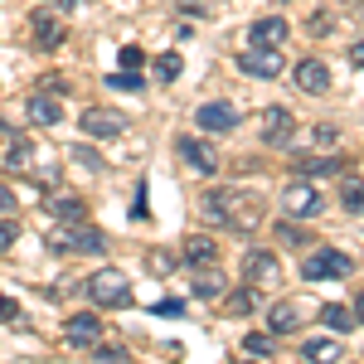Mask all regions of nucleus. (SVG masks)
<instances>
[{"mask_svg": "<svg viewBox=\"0 0 364 364\" xmlns=\"http://www.w3.org/2000/svg\"><path fill=\"white\" fill-rule=\"evenodd\" d=\"M287 34H291V25H287L282 15H262V20L252 25V49H282Z\"/></svg>", "mask_w": 364, "mask_h": 364, "instance_id": "2eb2a0df", "label": "nucleus"}, {"mask_svg": "<svg viewBox=\"0 0 364 364\" xmlns=\"http://www.w3.org/2000/svg\"><path fill=\"white\" fill-rule=\"evenodd\" d=\"M301 180H331V175H350V156H306L296 161Z\"/></svg>", "mask_w": 364, "mask_h": 364, "instance_id": "4468645a", "label": "nucleus"}, {"mask_svg": "<svg viewBox=\"0 0 364 364\" xmlns=\"http://www.w3.org/2000/svg\"><path fill=\"white\" fill-rule=\"evenodd\" d=\"M243 277H248V287H282V262L267 248H252L243 257Z\"/></svg>", "mask_w": 364, "mask_h": 364, "instance_id": "6e6552de", "label": "nucleus"}, {"mask_svg": "<svg viewBox=\"0 0 364 364\" xmlns=\"http://www.w3.org/2000/svg\"><path fill=\"white\" fill-rule=\"evenodd\" d=\"M195 127L199 132H233V127H238V107H233V102H199Z\"/></svg>", "mask_w": 364, "mask_h": 364, "instance_id": "9b49d317", "label": "nucleus"}, {"mask_svg": "<svg viewBox=\"0 0 364 364\" xmlns=\"http://www.w3.org/2000/svg\"><path fill=\"white\" fill-rule=\"evenodd\" d=\"M146 262H151V272H156V277H170V272L180 267V257L166 252V248H151V252H146Z\"/></svg>", "mask_w": 364, "mask_h": 364, "instance_id": "b1692460", "label": "nucleus"}, {"mask_svg": "<svg viewBox=\"0 0 364 364\" xmlns=\"http://www.w3.org/2000/svg\"><path fill=\"white\" fill-rule=\"evenodd\" d=\"M92 364H127V350H117V345H92Z\"/></svg>", "mask_w": 364, "mask_h": 364, "instance_id": "c756f323", "label": "nucleus"}, {"mask_svg": "<svg viewBox=\"0 0 364 364\" xmlns=\"http://www.w3.org/2000/svg\"><path fill=\"white\" fill-rule=\"evenodd\" d=\"M355 316H360V321H364V291H360V306H355Z\"/></svg>", "mask_w": 364, "mask_h": 364, "instance_id": "37998d69", "label": "nucleus"}, {"mask_svg": "<svg viewBox=\"0 0 364 364\" xmlns=\"http://www.w3.org/2000/svg\"><path fill=\"white\" fill-rule=\"evenodd\" d=\"M151 311H156V316H180V311H185V301H156Z\"/></svg>", "mask_w": 364, "mask_h": 364, "instance_id": "58836bf2", "label": "nucleus"}, {"mask_svg": "<svg viewBox=\"0 0 364 364\" xmlns=\"http://www.w3.org/2000/svg\"><path fill=\"white\" fill-rule=\"evenodd\" d=\"M175 151L199 170V175H219V156H214V146L199 136H175Z\"/></svg>", "mask_w": 364, "mask_h": 364, "instance_id": "ddd939ff", "label": "nucleus"}, {"mask_svg": "<svg viewBox=\"0 0 364 364\" xmlns=\"http://www.w3.org/2000/svg\"><path fill=\"white\" fill-rule=\"evenodd\" d=\"M321 321H326L331 331H350V326H355V316L345 306H321Z\"/></svg>", "mask_w": 364, "mask_h": 364, "instance_id": "cd10ccee", "label": "nucleus"}, {"mask_svg": "<svg viewBox=\"0 0 364 364\" xmlns=\"http://www.w3.org/2000/svg\"><path fill=\"white\" fill-rule=\"evenodd\" d=\"M117 63H122V68H141V63H146V54H141V44H122V54H117Z\"/></svg>", "mask_w": 364, "mask_h": 364, "instance_id": "2f4dec72", "label": "nucleus"}, {"mask_svg": "<svg viewBox=\"0 0 364 364\" xmlns=\"http://www.w3.org/2000/svg\"><path fill=\"white\" fill-rule=\"evenodd\" d=\"M49 219H87L78 195H49Z\"/></svg>", "mask_w": 364, "mask_h": 364, "instance_id": "aec40b11", "label": "nucleus"}, {"mask_svg": "<svg viewBox=\"0 0 364 364\" xmlns=\"http://www.w3.org/2000/svg\"><path fill=\"white\" fill-rule=\"evenodd\" d=\"M107 87L112 92H141V73L136 68H117V73H107Z\"/></svg>", "mask_w": 364, "mask_h": 364, "instance_id": "5701e85b", "label": "nucleus"}, {"mask_svg": "<svg viewBox=\"0 0 364 364\" xmlns=\"http://www.w3.org/2000/svg\"><path fill=\"white\" fill-rule=\"evenodd\" d=\"M291 132H296V117L287 112V107H267V112H262V132H257V141L272 146V151H287V146H291Z\"/></svg>", "mask_w": 364, "mask_h": 364, "instance_id": "0eeeda50", "label": "nucleus"}, {"mask_svg": "<svg viewBox=\"0 0 364 364\" xmlns=\"http://www.w3.org/2000/svg\"><path fill=\"white\" fill-rule=\"evenodd\" d=\"M224 291V277L214 272V267H199V277H195V296H219Z\"/></svg>", "mask_w": 364, "mask_h": 364, "instance_id": "393cba45", "label": "nucleus"}, {"mask_svg": "<svg viewBox=\"0 0 364 364\" xmlns=\"http://www.w3.org/2000/svg\"><path fill=\"white\" fill-rule=\"evenodd\" d=\"M301 355H306L311 364H336L340 360V340H306Z\"/></svg>", "mask_w": 364, "mask_h": 364, "instance_id": "4be33fe9", "label": "nucleus"}, {"mask_svg": "<svg viewBox=\"0 0 364 364\" xmlns=\"http://www.w3.org/2000/svg\"><path fill=\"white\" fill-rule=\"evenodd\" d=\"M54 10H78V0H49Z\"/></svg>", "mask_w": 364, "mask_h": 364, "instance_id": "79ce46f5", "label": "nucleus"}, {"mask_svg": "<svg viewBox=\"0 0 364 364\" xmlns=\"http://www.w3.org/2000/svg\"><path fill=\"white\" fill-rule=\"evenodd\" d=\"M243 345H248V355H257V360H267V355H272V340H267V336H248Z\"/></svg>", "mask_w": 364, "mask_h": 364, "instance_id": "473e14b6", "label": "nucleus"}, {"mask_svg": "<svg viewBox=\"0 0 364 364\" xmlns=\"http://www.w3.org/2000/svg\"><path fill=\"white\" fill-rule=\"evenodd\" d=\"M340 204H345L350 214H364V185H360V180H345V195H340Z\"/></svg>", "mask_w": 364, "mask_h": 364, "instance_id": "c85d7f7f", "label": "nucleus"}, {"mask_svg": "<svg viewBox=\"0 0 364 364\" xmlns=\"http://www.w3.org/2000/svg\"><path fill=\"white\" fill-rule=\"evenodd\" d=\"M238 68L248 73V78H282V49H248V54H238Z\"/></svg>", "mask_w": 364, "mask_h": 364, "instance_id": "f8f14e48", "label": "nucleus"}, {"mask_svg": "<svg viewBox=\"0 0 364 364\" xmlns=\"http://www.w3.org/2000/svg\"><path fill=\"white\" fill-rule=\"evenodd\" d=\"M83 291H87L92 306H127V301H132V277L117 272V267H97V272L87 277Z\"/></svg>", "mask_w": 364, "mask_h": 364, "instance_id": "20e7f679", "label": "nucleus"}, {"mask_svg": "<svg viewBox=\"0 0 364 364\" xmlns=\"http://www.w3.org/2000/svg\"><path fill=\"white\" fill-rule=\"evenodd\" d=\"M15 238H20V224H15V219H0V252L10 248Z\"/></svg>", "mask_w": 364, "mask_h": 364, "instance_id": "72a5a7b5", "label": "nucleus"}, {"mask_svg": "<svg viewBox=\"0 0 364 364\" xmlns=\"http://www.w3.org/2000/svg\"><path fill=\"white\" fill-rule=\"evenodd\" d=\"M122 132H127V117L117 112V107H87L83 112V136L112 141V136H122Z\"/></svg>", "mask_w": 364, "mask_h": 364, "instance_id": "1a4fd4ad", "label": "nucleus"}, {"mask_svg": "<svg viewBox=\"0 0 364 364\" xmlns=\"http://www.w3.org/2000/svg\"><path fill=\"white\" fill-rule=\"evenodd\" d=\"M267 321H272V331H277V336H291V331H296V326H301V311L291 306V301H277V306H272V316H267Z\"/></svg>", "mask_w": 364, "mask_h": 364, "instance_id": "412c9836", "label": "nucleus"}, {"mask_svg": "<svg viewBox=\"0 0 364 364\" xmlns=\"http://www.w3.org/2000/svg\"><path fill=\"white\" fill-rule=\"evenodd\" d=\"M180 262H195V267H214L219 262V243L209 238V233H190L185 238V257Z\"/></svg>", "mask_w": 364, "mask_h": 364, "instance_id": "6ab92c4d", "label": "nucleus"}, {"mask_svg": "<svg viewBox=\"0 0 364 364\" xmlns=\"http://www.w3.org/2000/svg\"><path fill=\"white\" fill-rule=\"evenodd\" d=\"M5 170H10V175H25V180H34L39 190H54V185H58V170H54V161H39V141L20 136V132H10Z\"/></svg>", "mask_w": 364, "mask_h": 364, "instance_id": "f03ea898", "label": "nucleus"}, {"mask_svg": "<svg viewBox=\"0 0 364 364\" xmlns=\"http://www.w3.org/2000/svg\"><path fill=\"white\" fill-rule=\"evenodd\" d=\"M282 209H287L291 219H316V214H321V190H316L311 180H291V185L282 190Z\"/></svg>", "mask_w": 364, "mask_h": 364, "instance_id": "423d86ee", "label": "nucleus"}, {"mask_svg": "<svg viewBox=\"0 0 364 364\" xmlns=\"http://www.w3.org/2000/svg\"><path fill=\"white\" fill-rule=\"evenodd\" d=\"M336 141H340L336 127H316V146H336Z\"/></svg>", "mask_w": 364, "mask_h": 364, "instance_id": "4c0bfd02", "label": "nucleus"}, {"mask_svg": "<svg viewBox=\"0 0 364 364\" xmlns=\"http://www.w3.org/2000/svg\"><path fill=\"white\" fill-rule=\"evenodd\" d=\"M25 117L34 122V127H58V122H63V102H54L49 92H34V97L25 102Z\"/></svg>", "mask_w": 364, "mask_h": 364, "instance_id": "a211bd4d", "label": "nucleus"}, {"mask_svg": "<svg viewBox=\"0 0 364 364\" xmlns=\"http://www.w3.org/2000/svg\"><path fill=\"white\" fill-rule=\"evenodd\" d=\"M132 219H141V224L151 219V209H146V180L136 185V204H132Z\"/></svg>", "mask_w": 364, "mask_h": 364, "instance_id": "f704fd0d", "label": "nucleus"}, {"mask_svg": "<svg viewBox=\"0 0 364 364\" xmlns=\"http://www.w3.org/2000/svg\"><path fill=\"white\" fill-rule=\"evenodd\" d=\"M0 321H20V301L15 296H0Z\"/></svg>", "mask_w": 364, "mask_h": 364, "instance_id": "c9c22d12", "label": "nucleus"}, {"mask_svg": "<svg viewBox=\"0 0 364 364\" xmlns=\"http://www.w3.org/2000/svg\"><path fill=\"white\" fill-rule=\"evenodd\" d=\"M296 87L301 92H326L331 87V68L321 58H296Z\"/></svg>", "mask_w": 364, "mask_h": 364, "instance_id": "f3484780", "label": "nucleus"}, {"mask_svg": "<svg viewBox=\"0 0 364 364\" xmlns=\"http://www.w3.org/2000/svg\"><path fill=\"white\" fill-rule=\"evenodd\" d=\"M306 29H311V34H316V39H326V34L336 29V20H331L326 10H316V15H311V20H306Z\"/></svg>", "mask_w": 364, "mask_h": 364, "instance_id": "7c9ffc66", "label": "nucleus"}, {"mask_svg": "<svg viewBox=\"0 0 364 364\" xmlns=\"http://www.w3.org/2000/svg\"><path fill=\"white\" fill-rule=\"evenodd\" d=\"M29 34H34L39 49H58V44H63V25H58L49 10H34V15H29Z\"/></svg>", "mask_w": 364, "mask_h": 364, "instance_id": "dca6fc26", "label": "nucleus"}, {"mask_svg": "<svg viewBox=\"0 0 364 364\" xmlns=\"http://www.w3.org/2000/svg\"><path fill=\"white\" fill-rule=\"evenodd\" d=\"M102 336H107V331H102V321H97L92 311H78V316L63 321V340H68L73 350H92Z\"/></svg>", "mask_w": 364, "mask_h": 364, "instance_id": "9d476101", "label": "nucleus"}, {"mask_svg": "<svg viewBox=\"0 0 364 364\" xmlns=\"http://www.w3.org/2000/svg\"><path fill=\"white\" fill-rule=\"evenodd\" d=\"M0 214H15V195H10L5 185H0Z\"/></svg>", "mask_w": 364, "mask_h": 364, "instance_id": "a19ab883", "label": "nucleus"}, {"mask_svg": "<svg viewBox=\"0 0 364 364\" xmlns=\"http://www.w3.org/2000/svg\"><path fill=\"white\" fill-rule=\"evenodd\" d=\"M204 219L219 228H238V233H252L257 228V219H262V199L257 195H243V190H228V185H219V190H204Z\"/></svg>", "mask_w": 364, "mask_h": 364, "instance_id": "f257e3e1", "label": "nucleus"}, {"mask_svg": "<svg viewBox=\"0 0 364 364\" xmlns=\"http://www.w3.org/2000/svg\"><path fill=\"white\" fill-rule=\"evenodd\" d=\"M277 5H287V0H277Z\"/></svg>", "mask_w": 364, "mask_h": 364, "instance_id": "c03bdc74", "label": "nucleus"}, {"mask_svg": "<svg viewBox=\"0 0 364 364\" xmlns=\"http://www.w3.org/2000/svg\"><path fill=\"white\" fill-rule=\"evenodd\" d=\"M350 272H355V262L340 248H316L306 262H301V277L306 282H345Z\"/></svg>", "mask_w": 364, "mask_h": 364, "instance_id": "39448f33", "label": "nucleus"}, {"mask_svg": "<svg viewBox=\"0 0 364 364\" xmlns=\"http://www.w3.org/2000/svg\"><path fill=\"white\" fill-rule=\"evenodd\" d=\"M49 248L54 252H102L107 238L87 224V219H58V224L49 228Z\"/></svg>", "mask_w": 364, "mask_h": 364, "instance_id": "7ed1b4c3", "label": "nucleus"}, {"mask_svg": "<svg viewBox=\"0 0 364 364\" xmlns=\"http://www.w3.org/2000/svg\"><path fill=\"white\" fill-rule=\"evenodd\" d=\"M180 63H185L180 54H161L156 58V78H161V83H175V78H180Z\"/></svg>", "mask_w": 364, "mask_h": 364, "instance_id": "bb28decb", "label": "nucleus"}, {"mask_svg": "<svg viewBox=\"0 0 364 364\" xmlns=\"http://www.w3.org/2000/svg\"><path fill=\"white\" fill-rule=\"evenodd\" d=\"M228 311H233V316H248V311H257V291H252V287H238V291L228 296Z\"/></svg>", "mask_w": 364, "mask_h": 364, "instance_id": "a878e982", "label": "nucleus"}, {"mask_svg": "<svg viewBox=\"0 0 364 364\" xmlns=\"http://www.w3.org/2000/svg\"><path fill=\"white\" fill-rule=\"evenodd\" d=\"M350 63H355V68H364V39H355V44H350Z\"/></svg>", "mask_w": 364, "mask_h": 364, "instance_id": "ea45409f", "label": "nucleus"}, {"mask_svg": "<svg viewBox=\"0 0 364 364\" xmlns=\"http://www.w3.org/2000/svg\"><path fill=\"white\" fill-rule=\"evenodd\" d=\"M277 238H282V243H301L306 233H301V228H296V224H277Z\"/></svg>", "mask_w": 364, "mask_h": 364, "instance_id": "e433bc0d", "label": "nucleus"}]
</instances>
